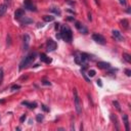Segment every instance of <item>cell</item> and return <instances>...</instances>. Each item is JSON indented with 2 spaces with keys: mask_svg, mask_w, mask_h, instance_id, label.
Returning <instances> with one entry per match:
<instances>
[{
  "mask_svg": "<svg viewBox=\"0 0 131 131\" xmlns=\"http://www.w3.org/2000/svg\"><path fill=\"white\" fill-rule=\"evenodd\" d=\"M60 37H61V39H64L66 41V42H68V43L72 42V40H73V32H72V30L70 29V27L66 26V25L61 27Z\"/></svg>",
  "mask_w": 131,
  "mask_h": 131,
  "instance_id": "1",
  "label": "cell"
},
{
  "mask_svg": "<svg viewBox=\"0 0 131 131\" xmlns=\"http://www.w3.org/2000/svg\"><path fill=\"white\" fill-rule=\"evenodd\" d=\"M36 56H37V53L36 52H32V53H30V54H28L24 60L20 61V71H22L23 69H25V68H27L28 66H30L31 64L33 63L34 60H35V58H36Z\"/></svg>",
  "mask_w": 131,
  "mask_h": 131,
  "instance_id": "2",
  "label": "cell"
},
{
  "mask_svg": "<svg viewBox=\"0 0 131 131\" xmlns=\"http://www.w3.org/2000/svg\"><path fill=\"white\" fill-rule=\"evenodd\" d=\"M74 101H75L76 112H77L78 114H81L82 113V108H81V103H80V98H79L78 93H77V89H74Z\"/></svg>",
  "mask_w": 131,
  "mask_h": 131,
  "instance_id": "3",
  "label": "cell"
},
{
  "mask_svg": "<svg viewBox=\"0 0 131 131\" xmlns=\"http://www.w3.org/2000/svg\"><path fill=\"white\" fill-rule=\"evenodd\" d=\"M56 46H57V44H56L55 41H53L52 39H48L47 42H46V51L50 52V51L55 50Z\"/></svg>",
  "mask_w": 131,
  "mask_h": 131,
  "instance_id": "4",
  "label": "cell"
},
{
  "mask_svg": "<svg viewBox=\"0 0 131 131\" xmlns=\"http://www.w3.org/2000/svg\"><path fill=\"white\" fill-rule=\"evenodd\" d=\"M92 39H93V41H95L96 43L101 44V45H105L106 44L105 37L102 35H101V34H93V35H92Z\"/></svg>",
  "mask_w": 131,
  "mask_h": 131,
  "instance_id": "5",
  "label": "cell"
},
{
  "mask_svg": "<svg viewBox=\"0 0 131 131\" xmlns=\"http://www.w3.org/2000/svg\"><path fill=\"white\" fill-rule=\"evenodd\" d=\"M24 5H25V8L30 10V11H36L35 5L33 4V2L31 1V0H25V1H24Z\"/></svg>",
  "mask_w": 131,
  "mask_h": 131,
  "instance_id": "6",
  "label": "cell"
},
{
  "mask_svg": "<svg viewBox=\"0 0 131 131\" xmlns=\"http://www.w3.org/2000/svg\"><path fill=\"white\" fill-rule=\"evenodd\" d=\"M75 27L79 30V32H81L82 34H87V33H88L87 28H86L85 26L82 25L81 23H79V22H75Z\"/></svg>",
  "mask_w": 131,
  "mask_h": 131,
  "instance_id": "7",
  "label": "cell"
},
{
  "mask_svg": "<svg viewBox=\"0 0 131 131\" xmlns=\"http://www.w3.org/2000/svg\"><path fill=\"white\" fill-rule=\"evenodd\" d=\"M112 34H113V37L115 38V39H117L118 41H124V37L123 35L121 34V32L118 30H113L112 31Z\"/></svg>",
  "mask_w": 131,
  "mask_h": 131,
  "instance_id": "8",
  "label": "cell"
},
{
  "mask_svg": "<svg viewBox=\"0 0 131 131\" xmlns=\"http://www.w3.org/2000/svg\"><path fill=\"white\" fill-rule=\"evenodd\" d=\"M97 67L101 70H108V69H111V65H110V63H106V61H98Z\"/></svg>",
  "mask_w": 131,
  "mask_h": 131,
  "instance_id": "9",
  "label": "cell"
},
{
  "mask_svg": "<svg viewBox=\"0 0 131 131\" xmlns=\"http://www.w3.org/2000/svg\"><path fill=\"white\" fill-rule=\"evenodd\" d=\"M29 44H30V36L28 34H26L24 36V50H28Z\"/></svg>",
  "mask_w": 131,
  "mask_h": 131,
  "instance_id": "10",
  "label": "cell"
},
{
  "mask_svg": "<svg viewBox=\"0 0 131 131\" xmlns=\"http://www.w3.org/2000/svg\"><path fill=\"white\" fill-rule=\"evenodd\" d=\"M40 60L43 61V63H45V64H50L51 61H52V60L48 57L45 53H41L40 54Z\"/></svg>",
  "mask_w": 131,
  "mask_h": 131,
  "instance_id": "11",
  "label": "cell"
},
{
  "mask_svg": "<svg viewBox=\"0 0 131 131\" xmlns=\"http://www.w3.org/2000/svg\"><path fill=\"white\" fill-rule=\"evenodd\" d=\"M24 15H25V10H23V9H18V10H16V11L15 12V18L16 20L22 19Z\"/></svg>",
  "mask_w": 131,
  "mask_h": 131,
  "instance_id": "12",
  "label": "cell"
},
{
  "mask_svg": "<svg viewBox=\"0 0 131 131\" xmlns=\"http://www.w3.org/2000/svg\"><path fill=\"white\" fill-rule=\"evenodd\" d=\"M20 22L22 23L23 25H29V24H32L33 23V20L27 18V16H23L22 19H20Z\"/></svg>",
  "mask_w": 131,
  "mask_h": 131,
  "instance_id": "13",
  "label": "cell"
},
{
  "mask_svg": "<svg viewBox=\"0 0 131 131\" xmlns=\"http://www.w3.org/2000/svg\"><path fill=\"white\" fill-rule=\"evenodd\" d=\"M22 105L28 106V108L31 109V110H34V109H35L36 106H37V103H36V102H29V101H23Z\"/></svg>",
  "mask_w": 131,
  "mask_h": 131,
  "instance_id": "14",
  "label": "cell"
},
{
  "mask_svg": "<svg viewBox=\"0 0 131 131\" xmlns=\"http://www.w3.org/2000/svg\"><path fill=\"white\" fill-rule=\"evenodd\" d=\"M80 57H81V63L82 65H86L87 60H89V55L87 53H81L80 54Z\"/></svg>",
  "mask_w": 131,
  "mask_h": 131,
  "instance_id": "15",
  "label": "cell"
},
{
  "mask_svg": "<svg viewBox=\"0 0 131 131\" xmlns=\"http://www.w3.org/2000/svg\"><path fill=\"white\" fill-rule=\"evenodd\" d=\"M123 120H124V124H125V127H126V131H129V130H130V127H129L128 116L124 114V115H123Z\"/></svg>",
  "mask_w": 131,
  "mask_h": 131,
  "instance_id": "16",
  "label": "cell"
},
{
  "mask_svg": "<svg viewBox=\"0 0 131 131\" xmlns=\"http://www.w3.org/2000/svg\"><path fill=\"white\" fill-rule=\"evenodd\" d=\"M7 10V5L6 4H0V16H3Z\"/></svg>",
  "mask_w": 131,
  "mask_h": 131,
  "instance_id": "17",
  "label": "cell"
},
{
  "mask_svg": "<svg viewBox=\"0 0 131 131\" xmlns=\"http://www.w3.org/2000/svg\"><path fill=\"white\" fill-rule=\"evenodd\" d=\"M121 26H122V28L125 29V30L129 29V22H128V20H127V19H123L121 20Z\"/></svg>",
  "mask_w": 131,
  "mask_h": 131,
  "instance_id": "18",
  "label": "cell"
},
{
  "mask_svg": "<svg viewBox=\"0 0 131 131\" xmlns=\"http://www.w3.org/2000/svg\"><path fill=\"white\" fill-rule=\"evenodd\" d=\"M43 20H44V22H46V23H50V22H53V20H54V16L44 15V16H43Z\"/></svg>",
  "mask_w": 131,
  "mask_h": 131,
  "instance_id": "19",
  "label": "cell"
},
{
  "mask_svg": "<svg viewBox=\"0 0 131 131\" xmlns=\"http://www.w3.org/2000/svg\"><path fill=\"white\" fill-rule=\"evenodd\" d=\"M50 10H51V11H52L53 13H55V15H60V13H61L60 9L58 8V7H55V6L51 7V8H50Z\"/></svg>",
  "mask_w": 131,
  "mask_h": 131,
  "instance_id": "20",
  "label": "cell"
},
{
  "mask_svg": "<svg viewBox=\"0 0 131 131\" xmlns=\"http://www.w3.org/2000/svg\"><path fill=\"white\" fill-rule=\"evenodd\" d=\"M123 58H124V60H125L126 61H127V63H131V55H130V54L129 53H126V52H124L123 53Z\"/></svg>",
  "mask_w": 131,
  "mask_h": 131,
  "instance_id": "21",
  "label": "cell"
},
{
  "mask_svg": "<svg viewBox=\"0 0 131 131\" xmlns=\"http://www.w3.org/2000/svg\"><path fill=\"white\" fill-rule=\"evenodd\" d=\"M36 120H37V122H39L41 123L44 120V116L43 115H41V114H38V115L36 116Z\"/></svg>",
  "mask_w": 131,
  "mask_h": 131,
  "instance_id": "22",
  "label": "cell"
},
{
  "mask_svg": "<svg viewBox=\"0 0 131 131\" xmlns=\"http://www.w3.org/2000/svg\"><path fill=\"white\" fill-rule=\"evenodd\" d=\"M113 105L115 106V108H116L117 110H118L119 112H121V108H120V105H119V102H118V101H113Z\"/></svg>",
  "mask_w": 131,
  "mask_h": 131,
  "instance_id": "23",
  "label": "cell"
},
{
  "mask_svg": "<svg viewBox=\"0 0 131 131\" xmlns=\"http://www.w3.org/2000/svg\"><path fill=\"white\" fill-rule=\"evenodd\" d=\"M75 63H76V64H78V65H82L80 55H75Z\"/></svg>",
  "mask_w": 131,
  "mask_h": 131,
  "instance_id": "24",
  "label": "cell"
},
{
  "mask_svg": "<svg viewBox=\"0 0 131 131\" xmlns=\"http://www.w3.org/2000/svg\"><path fill=\"white\" fill-rule=\"evenodd\" d=\"M95 74H96V72H95L94 70H89L88 73H87V75L89 76V77H94Z\"/></svg>",
  "mask_w": 131,
  "mask_h": 131,
  "instance_id": "25",
  "label": "cell"
},
{
  "mask_svg": "<svg viewBox=\"0 0 131 131\" xmlns=\"http://www.w3.org/2000/svg\"><path fill=\"white\" fill-rule=\"evenodd\" d=\"M3 76H4V74H3V70L1 69V70H0V84H2V81H3Z\"/></svg>",
  "mask_w": 131,
  "mask_h": 131,
  "instance_id": "26",
  "label": "cell"
},
{
  "mask_svg": "<svg viewBox=\"0 0 131 131\" xmlns=\"http://www.w3.org/2000/svg\"><path fill=\"white\" fill-rule=\"evenodd\" d=\"M20 85H13V86H11V90L12 91H15V90H18V89H20Z\"/></svg>",
  "mask_w": 131,
  "mask_h": 131,
  "instance_id": "27",
  "label": "cell"
},
{
  "mask_svg": "<svg viewBox=\"0 0 131 131\" xmlns=\"http://www.w3.org/2000/svg\"><path fill=\"white\" fill-rule=\"evenodd\" d=\"M81 73H82V76H83V77H84V79H85L86 81H87V82H90V80H89V78L87 77V76H86V74L84 73V72H82V71H81Z\"/></svg>",
  "mask_w": 131,
  "mask_h": 131,
  "instance_id": "28",
  "label": "cell"
},
{
  "mask_svg": "<svg viewBox=\"0 0 131 131\" xmlns=\"http://www.w3.org/2000/svg\"><path fill=\"white\" fill-rule=\"evenodd\" d=\"M26 118H27L26 115H23V116L20 118V123H24V122H25V120H26Z\"/></svg>",
  "mask_w": 131,
  "mask_h": 131,
  "instance_id": "29",
  "label": "cell"
},
{
  "mask_svg": "<svg viewBox=\"0 0 131 131\" xmlns=\"http://www.w3.org/2000/svg\"><path fill=\"white\" fill-rule=\"evenodd\" d=\"M125 73H126V75L128 76V77H130V76H131V71L129 70V69H126V70H125Z\"/></svg>",
  "mask_w": 131,
  "mask_h": 131,
  "instance_id": "30",
  "label": "cell"
},
{
  "mask_svg": "<svg viewBox=\"0 0 131 131\" xmlns=\"http://www.w3.org/2000/svg\"><path fill=\"white\" fill-rule=\"evenodd\" d=\"M42 83H43L44 85H49V86L51 85L50 82H49V81H46V80H43V81H42Z\"/></svg>",
  "mask_w": 131,
  "mask_h": 131,
  "instance_id": "31",
  "label": "cell"
},
{
  "mask_svg": "<svg viewBox=\"0 0 131 131\" xmlns=\"http://www.w3.org/2000/svg\"><path fill=\"white\" fill-rule=\"evenodd\" d=\"M96 83H97V85L99 86V87H102V83H101V79H98V80L96 81Z\"/></svg>",
  "mask_w": 131,
  "mask_h": 131,
  "instance_id": "32",
  "label": "cell"
},
{
  "mask_svg": "<svg viewBox=\"0 0 131 131\" xmlns=\"http://www.w3.org/2000/svg\"><path fill=\"white\" fill-rule=\"evenodd\" d=\"M42 109H43V111H45V112H48V111H49V109H48L45 105H42Z\"/></svg>",
  "mask_w": 131,
  "mask_h": 131,
  "instance_id": "33",
  "label": "cell"
},
{
  "mask_svg": "<svg viewBox=\"0 0 131 131\" xmlns=\"http://www.w3.org/2000/svg\"><path fill=\"white\" fill-rule=\"evenodd\" d=\"M11 39H10V36L9 35H7V45H10L11 44V41H10Z\"/></svg>",
  "mask_w": 131,
  "mask_h": 131,
  "instance_id": "34",
  "label": "cell"
},
{
  "mask_svg": "<svg viewBox=\"0 0 131 131\" xmlns=\"http://www.w3.org/2000/svg\"><path fill=\"white\" fill-rule=\"evenodd\" d=\"M120 1V3H121V4L123 5V6H125L126 5V2H125V0H119Z\"/></svg>",
  "mask_w": 131,
  "mask_h": 131,
  "instance_id": "35",
  "label": "cell"
},
{
  "mask_svg": "<svg viewBox=\"0 0 131 131\" xmlns=\"http://www.w3.org/2000/svg\"><path fill=\"white\" fill-rule=\"evenodd\" d=\"M9 3H10V0H5V3H4V4L7 5V4H9Z\"/></svg>",
  "mask_w": 131,
  "mask_h": 131,
  "instance_id": "36",
  "label": "cell"
},
{
  "mask_svg": "<svg viewBox=\"0 0 131 131\" xmlns=\"http://www.w3.org/2000/svg\"><path fill=\"white\" fill-rule=\"evenodd\" d=\"M88 20H91V15H90V12L88 13Z\"/></svg>",
  "mask_w": 131,
  "mask_h": 131,
  "instance_id": "37",
  "label": "cell"
},
{
  "mask_svg": "<svg viewBox=\"0 0 131 131\" xmlns=\"http://www.w3.org/2000/svg\"><path fill=\"white\" fill-rule=\"evenodd\" d=\"M58 25H60V24H58V23H57V24H55V29H56V30L58 29V27H60V26H58Z\"/></svg>",
  "mask_w": 131,
  "mask_h": 131,
  "instance_id": "38",
  "label": "cell"
},
{
  "mask_svg": "<svg viewBox=\"0 0 131 131\" xmlns=\"http://www.w3.org/2000/svg\"><path fill=\"white\" fill-rule=\"evenodd\" d=\"M127 12L130 13V7H128V9H127Z\"/></svg>",
  "mask_w": 131,
  "mask_h": 131,
  "instance_id": "39",
  "label": "cell"
}]
</instances>
